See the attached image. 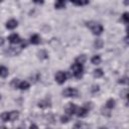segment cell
Masks as SVG:
<instances>
[{"instance_id":"obj_8","label":"cell","mask_w":129,"mask_h":129,"mask_svg":"<svg viewBox=\"0 0 129 129\" xmlns=\"http://www.w3.org/2000/svg\"><path fill=\"white\" fill-rule=\"evenodd\" d=\"M17 25H18V22L16 19H9L5 24L7 29H14L17 27Z\"/></svg>"},{"instance_id":"obj_6","label":"cell","mask_w":129,"mask_h":129,"mask_svg":"<svg viewBox=\"0 0 129 129\" xmlns=\"http://www.w3.org/2000/svg\"><path fill=\"white\" fill-rule=\"evenodd\" d=\"M77 109H78V107L76 106V104H74V103H69V104L66 106V108H64V112H66L67 115H69V116L71 117V116H73L74 114H76Z\"/></svg>"},{"instance_id":"obj_19","label":"cell","mask_w":129,"mask_h":129,"mask_svg":"<svg viewBox=\"0 0 129 129\" xmlns=\"http://www.w3.org/2000/svg\"><path fill=\"white\" fill-rule=\"evenodd\" d=\"M91 61H92L93 64H100V62H101V56L100 55H94L91 58Z\"/></svg>"},{"instance_id":"obj_16","label":"cell","mask_w":129,"mask_h":129,"mask_svg":"<svg viewBox=\"0 0 129 129\" xmlns=\"http://www.w3.org/2000/svg\"><path fill=\"white\" fill-rule=\"evenodd\" d=\"M7 76H8V69L4 66H0V77L6 78Z\"/></svg>"},{"instance_id":"obj_4","label":"cell","mask_w":129,"mask_h":129,"mask_svg":"<svg viewBox=\"0 0 129 129\" xmlns=\"http://www.w3.org/2000/svg\"><path fill=\"white\" fill-rule=\"evenodd\" d=\"M68 77H69V75H68L67 72L58 71V72L55 74V76H54V80H55V82H56L58 85H62V84H64V82L67 81Z\"/></svg>"},{"instance_id":"obj_20","label":"cell","mask_w":129,"mask_h":129,"mask_svg":"<svg viewBox=\"0 0 129 129\" xmlns=\"http://www.w3.org/2000/svg\"><path fill=\"white\" fill-rule=\"evenodd\" d=\"M0 118L3 122H9V112H3L0 115Z\"/></svg>"},{"instance_id":"obj_10","label":"cell","mask_w":129,"mask_h":129,"mask_svg":"<svg viewBox=\"0 0 129 129\" xmlns=\"http://www.w3.org/2000/svg\"><path fill=\"white\" fill-rule=\"evenodd\" d=\"M38 107H39V108H42V109L48 108V107H50V101H49L48 99L41 100V101L38 102Z\"/></svg>"},{"instance_id":"obj_33","label":"cell","mask_w":129,"mask_h":129,"mask_svg":"<svg viewBox=\"0 0 129 129\" xmlns=\"http://www.w3.org/2000/svg\"><path fill=\"white\" fill-rule=\"evenodd\" d=\"M0 98H1V97H0Z\"/></svg>"},{"instance_id":"obj_24","label":"cell","mask_w":129,"mask_h":129,"mask_svg":"<svg viewBox=\"0 0 129 129\" xmlns=\"http://www.w3.org/2000/svg\"><path fill=\"white\" fill-rule=\"evenodd\" d=\"M94 45H95V47H96V48H101V47H102V45H103V41H102L101 39H97V40L95 41Z\"/></svg>"},{"instance_id":"obj_1","label":"cell","mask_w":129,"mask_h":129,"mask_svg":"<svg viewBox=\"0 0 129 129\" xmlns=\"http://www.w3.org/2000/svg\"><path fill=\"white\" fill-rule=\"evenodd\" d=\"M71 70H72V72H73V76H74L76 79H81V78L83 77V74H84L83 63H80V62L75 61V62L71 66Z\"/></svg>"},{"instance_id":"obj_27","label":"cell","mask_w":129,"mask_h":129,"mask_svg":"<svg viewBox=\"0 0 129 129\" xmlns=\"http://www.w3.org/2000/svg\"><path fill=\"white\" fill-rule=\"evenodd\" d=\"M99 89H100V87H99L98 85H95V86L92 87V92H93V93H96V92L99 91Z\"/></svg>"},{"instance_id":"obj_7","label":"cell","mask_w":129,"mask_h":129,"mask_svg":"<svg viewBox=\"0 0 129 129\" xmlns=\"http://www.w3.org/2000/svg\"><path fill=\"white\" fill-rule=\"evenodd\" d=\"M21 40H22V39L20 38V36H19L18 34H16V33H12V34H10V35L8 36V41H9L11 44L20 43Z\"/></svg>"},{"instance_id":"obj_5","label":"cell","mask_w":129,"mask_h":129,"mask_svg":"<svg viewBox=\"0 0 129 129\" xmlns=\"http://www.w3.org/2000/svg\"><path fill=\"white\" fill-rule=\"evenodd\" d=\"M61 94H62V96L66 97V98H74V97H77V96H78L79 92H78V90H77L76 88H71V87H69V88H66V89L61 92Z\"/></svg>"},{"instance_id":"obj_11","label":"cell","mask_w":129,"mask_h":129,"mask_svg":"<svg viewBox=\"0 0 129 129\" xmlns=\"http://www.w3.org/2000/svg\"><path fill=\"white\" fill-rule=\"evenodd\" d=\"M67 0H55L54 2V8L55 9H62L66 7Z\"/></svg>"},{"instance_id":"obj_9","label":"cell","mask_w":129,"mask_h":129,"mask_svg":"<svg viewBox=\"0 0 129 129\" xmlns=\"http://www.w3.org/2000/svg\"><path fill=\"white\" fill-rule=\"evenodd\" d=\"M29 41H30V43L31 44H39L40 43V36L38 35V34H32L31 36H30V39H29Z\"/></svg>"},{"instance_id":"obj_23","label":"cell","mask_w":129,"mask_h":129,"mask_svg":"<svg viewBox=\"0 0 129 129\" xmlns=\"http://www.w3.org/2000/svg\"><path fill=\"white\" fill-rule=\"evenodd\" d=\"M69 121H70V116L69 115L66 114V115H63V116L60 117V122L61 123H68Z\"/></svg>"},{"instance_id":"obj_18","label":"cell","mask_w":129,"mask_h":129,"mask_svg":"<svg viewBox=\"0 0 129 129\" xmlns=\"http://www.w3.org/2000/svg\"><path fill=\"white\" fill-rule=\"evenodd\" d=\"M19 51H20V50H17V49L14 48V47H9L5 52L8 53V55H15V54H18Z\"/></svg>"},{"instance_id":"obj_31","label":"cell","mask_w":129,"mask_h":129,"mask_svg":"<svg viewBox=\"0 0 129 129\" xmlns=\"http://www.w3.org/2000/svg\"><path fill=\"white\" fill-rule=\"evenodd\" d=\"M124 3H125V5H128V1L127 0H124Z\"/></svg>"},{"instance_id":"obj_32","label":"cell","mask_w":129,"mask_h":129,"mask_svg":"<svg viewBox=\"0 0 129 129\" xmlns=\"http://www.w3.org/2000/svg\"><path fill=\"white\" fill-rule=\"evenodd\" d=\"M2 1H3V0H0V2H2Z\"/></svg>"},{"instance_id":"obj_2","label":"cell","mask_w":129,"mask_h":129,"mask_svg":"<svg viewBox=\"0 0 129 129\" xmlns=\"http://www.w3.org/2000/svg\"><path fill=\"white\" fill-rule=\"evenodd\" d=\"M92 108H93V104H92V103H85L83 107H80V108L77 109L76 114H77V116L80 117V118H85V117H87L89 111H90Z\"/></svg>"},{"instance_id":"obj_25","label":"cell","mask_w":129,"mask_h":129,"mask_svg":"<svg viewBox=\"0 0 129 129\" xmlns=\"http://www.w3.org/2000/svg\"><path fill=\"white\" fill-rule=\"evenodd\" d=\"M122 19L125 23H128L129 22V16H128V13L127 12H124L123 15H122Z\"/></svg>"},{"instance_id":"obj_14","label":"cell","mask_w":129,"mask_h":129,"mask_svg":"<svg viewBox=\"0 0 129 129\" xmlns=\"http://www.w3.org/2000/svg\"><path fill=\"white\" fill-rule=\"evenodd\" d=\"M74 5H77V6H85L87 4H89L90 0H70Z\"/></svg>"},{"instance_id":"obj_28","label":"cell","mask_w":129,"mask_h":129,"mask_svg":"<svg viewBox=\"0 0 129 129\" xmlns=\"http://www.w3.org/2000/svg\"><path fill=\"white\" fill-rule=\"evenodd\" d=\"M35 4H43V2H44V0H32Z\"/></svg>"},{"instance_id":"obj_26","label":"cell","mask_w":129,"mask_h":129,"mask_svg":"<svg viewBox=\"0 0 129 129\" xmlns=\"http://www.w3.org/2000/svg\"><path fill=\"white\" fill-rule=\"evenodd\" d=\"M127 80H128V79L125 77V78H122V79H120V80L118 81V83H119V84H127Z\"/></svg>"},{"instance_id":"obj_21","label":"cell","mask_w":129,"mask_h":129,"mask_svg":"<svg viewBox=\"0 0 129 129\" xmlns=\"http://www.w3.org/2000/svg\"><path fill=\"white\" fill-rule=\"evenodd\" d=\"M75 61H77V62H80V63H84L85 61H86V55H84V54H82V55H79L76 59H75Z\"/></svg>"},{"instance_id":"obj_17","label":"cell","mask_w":129,"mask_h":129,"mask_svg":"<svg viewBox=\"0 0 129 129\" xmlns=\"http://www.w3.org/2000/svg\"><path fill=\"white\" fill-rule=\"evenodd\" d=\"M103 75H104V73H103V70H101V69H96V70H94V72H93V76H94L95 78H97V79L102 78Z\"/></svg>"},{"instance_id":"obj_30","label":"cell","mask_w":129,"mask_h":129,"mask_svg":"<svg viewBox=\"0 0 129 129\" xmlns=\"http://www.w3.org/2000/svg\"><path fill=\"white\" fill-rule=\"evenodd\" d=\"M30 127H31V128H32V127H34V128H37V126H36V125H33V124H32V125H30Z\"/></svg>"},{"instance_id":"obj_12","label":"cell","mask_w":129,"mask_h":129,"mask_svg":"<svg viewBox=\"0 0 129 129\" xmlns=\"http://www.w3.org/2000/svg\"><path fill=\"white\" fill-rule=\"evenodd\" d=\"M29 87H30V85H29L28 82H26V81H19L17 89H19V90H27V89H29Z\"/></svg>"},{"instance_id":"obj_22","label":"cell","mask_w":129,"mask_h":129,"mask_svg":"<svg viewBox=\"0 0 129 129\" xmlns=\"http://www.w3.org/2000/svg\"><path fill=\"white\" fill-rule=\"evenodd\" d=\"M38 57L39 58H41V59H43V58H47V56H48V54L46 53V51H44V50H41V51H39L38 52Z\"/></svg>"},{"instance_id":"obj_3","label":"cell","mask_w":129,"mask_h":129,"mask_svg":"<svg viewBox=\"0 0 129 129\" xmlns=\"http://www.w3.org/2000/svg\"><path fill=\"white\" fill-rule=\"evenodd\" d=\"M87 26L91 29V31L95 35H100L103 32V26H102V24H100L98 22H95V21L87 22Z\"/></svg>"},{"instance_id":"obj_15","label":"cell","mask_w":129,"mask_h":129,"mask_svg":"<svg viewBox=\"0 0 129 129\" xmlns=\"http://www.w3.org/2000/svg\"><path fill=\"white\" fill-rule=\"evenodd\" d=\"M115 105H116L115 100H113V99H109V100L106 102V104H105V108L108 109V110H112L113 108H115Z\"/></svg>"},{"instance_id":"obj_13","label":"cell","mask_w":129,"mask_h":129,"mask_svg":"<svg viewBox=\"0 0 129 129\" xmlns=\"http://www.w3.org/2000/svg\"><path fill=\"white\" fill-rule=\"evenodd\" d=\"M19 117V112L18 111H11L9 112V122H14L16 119Z\"/></svg>"},{"instance_id":"obj_29","label":"cell","mask_w":129,"mask_h":129,"mask_svg":"<svg viewBox=\"0 0 129 129\" xmlns=\"http://www.w3.org/2000/svg\"><path fill=\"white\" fill-rule=\"evenodd\" d=\"M4 41H5V40H4V38L0 36V45H3V44H4Z\"/></svg>"}]
</instances>
